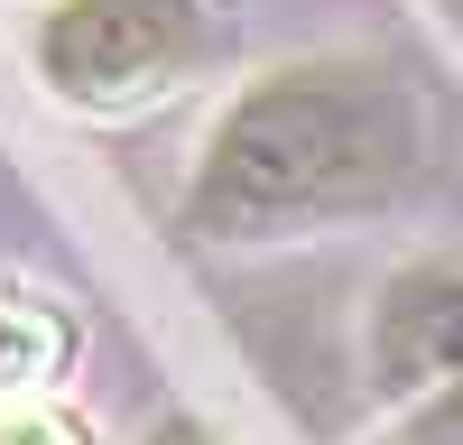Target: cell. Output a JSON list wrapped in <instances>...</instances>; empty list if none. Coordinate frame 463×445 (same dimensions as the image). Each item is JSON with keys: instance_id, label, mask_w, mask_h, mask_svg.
Here are the masks:
<instances>
[{"instance_id": "5", "label": "cell", "mask_w": 463, "mask_h": 445, "mask_svg": "<svg viewBox=\"0 0 463 445\" xmlns=\"http://www.w3.org/2000/svg\"><path fill=\"white\" fill-rule=\"evenodd\" d=\"M0 445H84V436H74L56 408H10V418H0Z\"/></svg>"}, {"instance_id": "4", "label": "cell", "mask_w": 463, "mask_h": 445, "mask_svg": "<svg viewBox=\"0 0 463 445\" xmlns=\"http://www.w3.org/2000/svg\"><path fill=\"white\" fill-rule=\"evenodd\" d=\"M47 362H56V325H37L28 307H0V390L37 381Z\"/></svg>"}, {"instance_id": "2", "label": "cell", "mask_w": 463, "mask_h": 445, "mask_svg": "<svg viewBox=\"0 0 463 445\" xmlns=\"http://www.w3.org/2000/svg\"><path fill=\"white\" fill-rule=\"evenodd\" d=\"M195 47H204V0H56L28 28L37 84L84 102V111L176 84L195 65Z\"/></svg>"}, {"instance_id": "1", "label": "cell", "mask_w": 463, "mask_h": 445, "mask_svg": "<svg viewBox=\"0 0 463 445\" xmlns=\"http://www.w3.org/2000/svg\"><path fill=\"white\" fill-rule=\"evenodd\" d=\"M408 158L417 121L390 74L353 56H306L260 74L241 102H222L185 185V222L213 241H260L288 222L362 213L408 176Z\"/></svg>"}, {"instance_id": "6", "label": "cell", "mask_w": 463, "mask_h": 445, "mask_svg": "<svg viewBox=\"0 0 463 445\" xmlns=\"http://www.w3.org/2000/svg\"><path fill=\"white\" fill-rule=\"evenodd\" d=\"M148 445H213V427H195V418H158V427H148Z\"/></svg>"}, {"instance_id": "3", "label": "cell", "mask_w": 463, "mask_h": 445, "mask_svg": "<svg viewBox=\"0 0 463 445\" xmlns=\"http://www.w3.org/2000/svg\"><path fill=\"white\" fill-rule=\"evenodd\" d=\"M371 381L408 427H463V260H417L380 288Z\"/></svg>"}]
</instances>
